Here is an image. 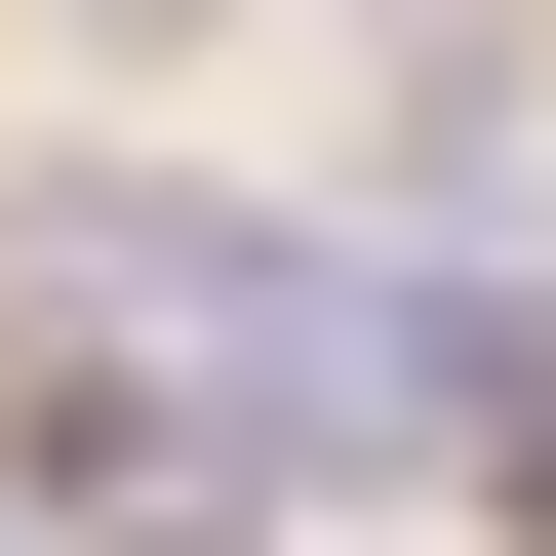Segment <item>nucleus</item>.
Listing matches in <instances>:
<instances>
[{
	"instance_id": "nucleus-1",
	"label": "nucleus",
	"mask_w": 556,
	"mask_h": 556,
	"mask_svg": "<svg viewBox=\"0 0 556 556\" xmlns=\"http://www.w3.org/2000/svg\"><path fill=\"white\" fill-rule=\"evenodd\" d=\"M80 40H199V0H80Z\"/></svg>"
}]
</instances>
